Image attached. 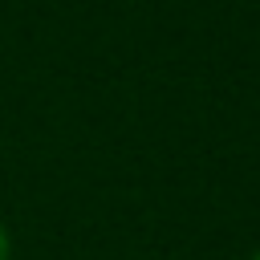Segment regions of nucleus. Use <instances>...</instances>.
I'll use <instances>...</instances> for the list:
<instances>
[{
    "label": "nucleus",
    "instance_id": "obj_1",
    "mask_svg": "<svg viewBox=\"0 0 260 260\" xmlns=\"http://www.w3.org/2000/svg\"><path fill=\"white\" fill-rule=\"evenodd\" d=\"M0 260H12V232L0 223Z\"/></svg>",
    "mask_w": 260,
    "mask_h": 260
},
{
    "label": "nucleus",
    "instance_id": "obj_2",
    "mask_svg": "<svg viewBox=\"0 0 260 260\" xmlns=\"http://www.w3.org/2000/svg\"><path fill=\"white\" fill-rule=\"evenodd\" d=\"M252 260H260V248H256V252H252Z\"/></svg>",
    "mask_w": 260,
    "mask_h": 260
}]
</instances>
